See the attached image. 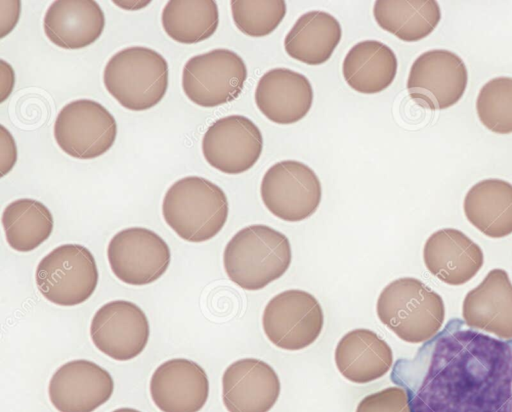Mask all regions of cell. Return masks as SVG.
<instances>
[{
	"label": "cell",
	"mask_w": 512,
	"mask_h": 412,
	"mask_svg": "<svg viewBox=\"0 0 512 412\" xmlns=\"http://www.w3.org/2000/svg\"><path fill=\"white\" fill-rule=\"evenodd\" d=\"M390 378L411 412H512V339L453 318L412 358L398 359Z\"/></svg>",
	"instance_id": "cell-1"
},
{
	"label": "cell",
	"mask_w": 512,
	"mask_h": 412,
	"mask_svg": "<svg viewBox=\"0 0 512 412\" xmlns=\"http://www.w3.org/2000/svg\"><path fill=\"white\" fill-rule=\"evenodd\" d=\"M291 260L287 236L264 224L240 229L223 252V266L228 278L248 291L261 290L282 277Z\"/></svg>",
	"instance_id": "cell-2"
},
{
	"label": "cell",
	"mask_w": 512,
	"mask_h": 412,
	"mask_svg": "<svg viewBox=\"0 0 512 412\" xmlns=\"http://www.w3.org/2000/svg\"><path fill=\"white\" fill-rule=\"evenodd\" d=\"M228 199L221 187L200 176L175 181L165 192L162 215L181 239L191 243L214 238L226 224Z\"/></svg>",
	"instance_id": "cell-3"
},
{
	"label": "cell",
	"mask_w": 512,
	"mask_h": 412,
	"mask_svg": "<svg viewBox=\"0 0 512 412\" xmlns=\"http://www.w3.org/2000/svg\"><path fill=\"white\" fill-rule=\"evenodd\" d=\"M376 312L382 324L408 343L430 340L445 318L442 297L413 277L386 285L377 299Z\"/></svg>",
	"instance_id": "cell-4"
},
{
	"label": "cell",
	"mask_w": 512,
	"mask_h": 412,
	"mask_svg": "<svg viewBox=\"0 0 512 412\" xmlns=\"http://www.w3.org/2000/svg\"><path fill=\"white\" fill-rule=\"evenodd\" d=\"M103 83L108 93L125 109L148 110L167 92L169 66L166 59L152 48L126 47L107 61Z\"/></svg>",
	"instance_id": "cell-5"
},
{
	"label": "cell",
	"mask_w": 512,
	"mask_h": 412,
	"mask_svg": "<svg viewBox=\"0 0 512 412\" xmlns=\"http://www.w3.org/2000/svg\"><path fill=\"white\" fill-rule=\"evenodd\" d=\"M99 280L92 252L77 243L62 244L38 263L35 282L49 302L64 307L86 302L95 292Z\"/></svg>",
	"instance_id": "cell-6"
},
{
	"label": "cell",
	"mask_w": 512,
	"mask_h": 412,
	"mask_svg": "<svg viewBox=\"0 0 512 412\" xmlns=\"http://www.w3.org/2000/svg\"><path fill=\"white\" fill-rule=\"evenodd\" d=\"M243 58L226 48H216L188 59L182 70V90L194 104L213 108L234 101L247 79Z\"/></svg>",
	"instance_id": "cell-7"
},
{
	"label": "cell",
	"mask_w": 512,
	"mask_h": 412,
	"mask_svg": "<svg viewBox=\"0 0 512 412\" xmlns=\"http://www.w3.org/2000/svg\"><path fill=\"white\" fill-rule=\"evenodd\" d=\"M266 209L287 222L312 216L322 199V185L315 171L297 160H282L271 165L260 184Z\"/></svg>",
	"instance_id": "cell-8"
},
{
	"label": "cell",
	"mask_w": 512,
	"mask_h": 412,
	"mask_svg": "<svg viewBox=\"0 0 512 412\" xmlns=\"http://www.w3.org/2000/svg\"><path fill=\"white\" fill-rule=\"evenodd\" d=\"M53 134L59 148L70 157L94 159L114 145L117 123L101 103L91 99H77L59 111Z\"/></svg>",
	"instance_id": "cell-9"
},
{
	"label": "cell",
	"mask_w": 512,
	"mask_h": 412,
	"mask_svg": "<svg viewBox=\"0 0 512 412\" xmlns=\"http://www.w3.org/2000/svg\"><path fill=\"white\" fill-rule=\"evenodd\" d=\"M324 314L318 300L310 293L285 290L267 303L262 315V327L268 340L276 347L289 351L313 344L322 332Z\"/></svg>",
	"instance_id": "cell-10"
},
{
	"label": "cell",
	"mask_w": 512,
	"mask_h": 412,
	"mask_svg": "<svg viewBox=\"0 0 512 412\" xmlns=\"http://www.w3.org/2000/svg\"><path fill=\"white\" fill-rule=\"evenodd\" d=\"M468 71L462 58L446 49H432L412 63L406 88L410 98L430 110H444L464 95Z\"/></svg>",
	"instance_id": "cell-11"
},
{
	"label": "cell",
	"mask_w": 512,
	"mask_h": 412,
	"mask_svg": "<svg viewBox=\"0 0 512 412\" xmlns=\"http://www.w3.org/2000/svg\"><path fill=\"white\" fill-rule=\"evenodd\" d=\"M107 259L114 276L132 286L157 281L168 269L171 252L166 241L145 227L120 230L109 241Z\"/></svg>",
	"instance_id": "cell-12"
},
{
	"label": "cell",
	"mask_w": 512,
	"mask_h": 412,
	"mask_svg": "<svg viewBox=\"0 0 512 412\" xmlns=\"http://www.w3.org/2000/svg\"><path fill=\"white\" fill-rule=\"evenodd\" d=\"M205 161L229 175L250 170L263 150V136L258 126L243 115H228L214 121L201 143Z\"/></svg>",
	"instance_id": "cell-13"
},
{
	"label": "cell",
	"mask_w": 512,
	"mask_h": 412,
	"mask_svg": "<svg viewBox=\"0 0 512 412\" xmlns=\"http://www.w3.org/2000/svg\"><path fill=\"white\" fill-rule=\"evenodd\" d=\"M89 332L94 346L104 355L129 361L144 351L150 325L145 312L134 302L112 300L95 312Z\"/></svg>",
	"instance_id": "cell-14"
},
{
	"label": "cell",
	"mask_w": 512,
	"mask_h": 412,
	"mask_svg": "<svg viewBox=\"0 0 512 412\" xmlns=\"http://www.w3.org/2000/svg\"><path fill=\"white\" fill-rule=\"evenodd\" d=\"M113 391L111 374L86 359L62 364L48 384L49 400L58 412H93L111 398Z\"/></svg>",
	"instance_id": "cell-15"
},
{
	"label": "cell",
	"mask_w": 512,
	"mask_h": 412,
	"mask_svg": "<svg viewBox=\"0 0 512 412\" xmlns=\"http://www.w3.org/2000/svg\"><path fill=\"white\" fill-rule=\"evenodd\" d=\"M149 391L161 412H199L208 400L209 380L197 362L172 358L154 370Z\"/></svg>",
	"instance_id": "cell-16"
},
{
	"label": "cell",
	"mask_w": 512,
	"mask_h": 412,
	"mask_svg": "<svg viewBox=\"0 0 512 412\" xmlns=\"http://www.w3.org/2000/svg\"><path fill=\"white\" fill-rule=\"evenodd\" d=\"M280 389L276 371L257 358L234 361L222 376V401L228 412H268Z\"/></svg>",
	"instance_id": "cell-17"
},
{
	"label": "cell",
	"mask_w": 512,
	"mask_h": 412,
	"mask_svg": "<svg viewBox=\"0 0 512 412\" xmlns=\"http://www.w3.org/2000/svg\"><path fill=\"white\" fill-rule=\"evenodd\" d=\"M313 87L302 73L289 68H272L259 79L254 100L259 111L271 122L291 125L310 111Z\"/></svg>",
	"instance_id": "cell-18"
},
{
	"label": "cell",
	"mask_w": 512,
	"mask_h": 412,
	"mask_svg": "<svg viewBox=\"0 0 512 412\" xmlns=\"http://www.w3.org/2000/svg\"><path fill=\"white\" fill-rule=\"evenodd\" d=\"M428 271L449 285L471 280L483 265V252L460 230L443 228L429 236L423 249Z\"/></svg>",
	"instance_id": "cell-19"
},
{
	"label": "cell",
	"mask_w": 512,
	"mask_h": 412,
	"mask_svg": "<svg viewBox=\"0 0 512 412\" xmlns=\"http://www.w3.org/2000/svg\"><path fill=\"white\" fill-rule=\"evenodd\" d=\"M462 315L467 326L512 339V284L503 269H492L469 291Z\"/></svg>",
	"instance_id": "cell-20"
},
{
	"label": "cell",
	"mask_w": 512,
	"mask_h": 412,
	"mask_svg": "<svg viewBox=\"0 0 512 412\" xmlns=\"http://www.w3.org/2000/svg\"><path fill=\"white\" fill-rule=\"evenodd\" d=\"M104 28V12L93 0L54 1L43 19L46 37L66 50H78L93 44Z\"/></svg>",
	"instance_id": "cell-21"
},
{
	"label": "cell",
	"mask_w": 512,
	"mask_h": 412,
	"mask_svg": "<svg viewBox=\"0 0 512 412\" xmlns=\"http://www.w3.org/2000/svg\"><path fill=\"white\" fill-rule=\"evenodd\" d=\"M334 360L347 380L365 384L383 377L392 367L393 352L389 344L370 329H353L337 343Z\"/></svg>",
	"instance_id": "cell-22"
},
{
	"label": "cell",
	"mask_w": 512,
	"mask_h": 412,
	"mask_svg": "<svg viewBox=\"0 0 512 412\" xmlns=\"http://www.w3.org/2000/svg\"><path fill=\"white\" fill-rule=\"evenodd\" d=\"M398 69L395 52L378 40H363L353 45L342 62L346 84L361 94H377L394 81Z\"/></svg>",
	"instance_id": "cell-23"
},
{
	"label": "cell",
	"mask_w": 512,
	"mask_h": 412,
	"mask_svg": "<svg viewBox=\"0 0 512 412\" xmlns=\"http://www.w3.org/2000/svg\"><path fill=\"white\" fill-rule=\"evenodd\" d=\"M341 37V25L333 15L312 10L295 21L284 38V49L292 59L317 66L331 58Z\"/></svg>",
	"instance_id": "cell-24"
},
{
	"label": "cell",
	"mask_w": 512,
	"mask_h": 412,
	"mask_svg": "<svg viewBox=\"0 0 512 412\" xmlns=\"http://www.w3.org/2000/svg\"><path fill=\"white\" fill-rule=\"evenodd\" d=\"M467 220L484 235L502 238L512 234V184L498 178L474 184L463 202Z\"/></svg>",
	"instance_id": "cell-25"
},
{
	"label": "cell",
	"mask_w": 512,
	"mask_h": 412,
	"mask_svg": "<svg viewBox=\"0 0 512 412\" xmlns=\"http://www.w3.org/2000/svg\"><path fill=\"white\" fill-rule=\"evenodd\" d=\"M377 25L404 42L428 37L441 20L435 0H377L373 6Z\"/></svg>",
	"instance_id": "cell-26"
},
{
	"label": "cell",
	"mask_w": 512,
	"mask_h": 412,
	"mask_svg": "<svg viewBox=\"0 0 512 412\" xmlns=\"http://www.w3.org/2000/svg\"><path fill=\"white\" fill-rule=\"evenodd\" d=\"M1 221L8 245L17 252L35 250L50 237L54 228L51 211L32 198L10 202L3 210Z\"/></svg>",
	"instance_id": "cell-27"
},
{
	"label": "cell",
	"mask_w": 512,
	"mask_h": 412,
	"mask_svg": "<svg viewBox=\"0 0 512 412\" xmlns=\"http://www.w3.org/2000/svg\"><path fill=\"white\" fill-rule=\"evenodd\" d=\"M166 35L181 44H196L210 38L219 25V10L213 0H171L161 14Z\"/></svg>",
	"instance_id": "cell-28"
},
{
	"label": "cell",
	"mask_w": 512,
	"mask_h": 412,
	"mask_svg": "<svg viewBox=\"0 0 512 412\" xmlns=\"http://www.w3.org/2000/svg\"><path fill=\"white\" fill-rule=\"evenodd\" d=\"M476 112L489 131L512 133V77L499 76L486 82L477 95Z\"/></svg>",
	"instance_id": "cell-29"
},
{
	"label": "cell",
	"mask_w": 512,
	"mask_h": 412,
	"mask_svg": "<svg viewBox=\"0 0 512 412\" xmlns=\"http://www.w3.org/2000/svg\"><path fill=\"white\" fill-rule=\"evenodd\" d=\"M231 15L244 35L266 37L283 21L287 7L283 0H232Z\"/></svg>",
	"instance_id": "cell-30"
},
{
	"label": "cell",
	"mask_w": 512,
	"mask_h": 412,
	"mask_svg": "<svg viewBox=\"0 0 512 412\" xmlns=\"http://www.w3.org/2000/svg\"><path fill=\"white\" fill-rule=\"evenodd\" d=\"M355 412H411L406 391L391 386L365 396Z\"/></svg>",
	"instance_id": "cell-31"
},
{
	"label": "cell",
	"mask_w": 512,
	"mask_h": 412,
	"mask_svg": "<svg viewBox=\"0 0 512 412\" xmlns=\"http://www.w3.org/2000/svg\"><path fill=\"white\" fill-rule=\"evenodd\" d=\"M17 161V146L12 134L0 125V177L8 174Z\"/></svg>",
	"instance_id": "cell-32"
},
{
	"label": "cell",
	"mask_w": 512,
	"mask_h": 412,
	"mask_svg": "<svg viewBox=\"0 0 512 412\" xmlns=\"http://www.w3.org/2000/svg\"><path fill=\"white\" fill-rule=\"evenodd\" d=\"M21 13L19 0L0 1V38L6 37L15 28Z\"/></svg>",
	"instance_id": "cell-33"
},
{
	"label": "cell",
	"mask_w": 512,
	"mask_h": 412,
	"mask_svg": "<svg viewBox=\"0 0 512 412\" xmlns=\"http://www.w3.org/2000/svg\"><path fill=\"white\" fill-rule=\"evenodd\" d=\"M15 85V71L5 60H0V102L3 103L12 93Z\"/></svg>",
	"instance_id": "cell-34"
},
{
	"label": "cell",
	"mask_w": 512,
	"mask_h": 412,
	"mask_svg": "<svg viewBox=\"0 0 512 412\" xmlns=\"http://www.w3.org/2000/svg\"><path fill=\"white\" fill-rule=\"evenodd\" d=\"M112 412H141V411L134 409V408L122 407V408L115 409Z\"/></svg>",
	"instance_id": "cell-35"
}]
</instances>
